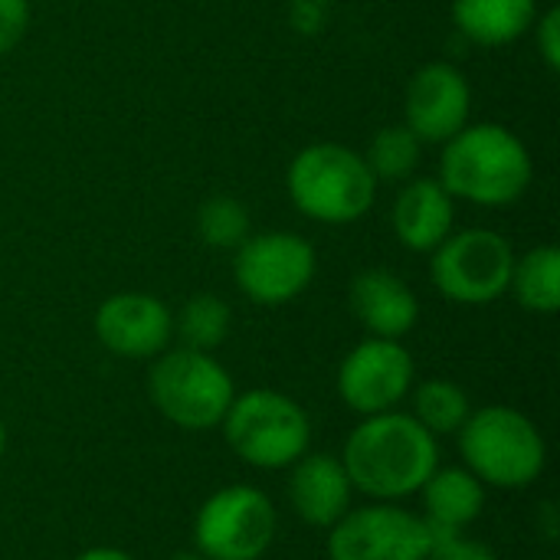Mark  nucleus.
Listing matches in <instances>:
<instances>
[{"label": "nucleus", "instance_id": "obj_4", "mask_svg": "<svg viewBox=\"0 0 560 560\" xmlns=\"http://www.w3.org/2000/svg\"><path fill=\"white\" fill-rule=\"evenodd\" d=\"M285 190L302 217L345 226L371 213L377 200V177L361 151L338 141H318L292 158Z\"/></svg>", "mask_w": 560, "mask_h": 560}, {"label": "nucleus", "instance_id": "obj_12", "mask_svg": "<svg viewBox=\"0 0 560 560\" xmlns=\"http://www.w3.org/2000/svg\"><path fill=\"white\" fill-rule=\"evenodd\" d=\"M98 345L125 361H154L174 341V312L148 292H115L92 318Z\"/></svg>", "mask_w": 560, "mask_h": 560}, {"label": "nucleus", "instance_id": "obj_25", "mask_svg": "<svg viewBox=\"0 0 560 560\" xmlns=\"http://www.w3.org/2000/svg\"><path fill=\"white\" fill-rule=\"evenodd\" d=\"M535 46L551 72L560 69V10L548 7L545 13L535 16Z\"/></svg>", "mask_w": 560, "mask_h": 560}, {"label": "nucleus", "instance_id": "obj_26", "mask_svg": "<svg viewBox=\"0 0 560 560\" xmlns=\"http://www.w3.org/2000/svg\"><path fill=\"white\" fill-rule=\"evenodd\" d=\"M30 26V0H0V56L10 52Z\"/></svg>", "mask_w": 560, "mask_h": 560}, {"label": "nucleus", "instance_id": "obj_10", "mask_svg": "<svg viewBox=\"0 0 560 560\" xmlns=\"http://www.w3.org/2000/svg\"><path fill=\"white\" fill-rule=\"evenodd\" d=\"M318 256L308 240L289 230L249 233L233 249V282L236 289L266 308L295 302L315 279Z\"/></svg>", "mask_w": 560, "mask_h": 560}, {"label": "nucleus", "instance_id": "obj_28", "mask_svg": "<svg viewBox=\"0 0 560 560\" xmlns=\"http://www.w3.org/2000/svg\"><path fill=\"white\" fill-rule=\"evenodd\" d=\"M7 443H10V433H7V423H3V417H0V459H3V453H7Z\"/></svg>", "mask_w": 560, "mask_h": 560}, {"label": "nucleus", "instance_id": "obj_3", "mask_svg": "<svg viewBox=\"0 0 560 560\" xmlns=\"http://www.w3.org/2000/svg\"><path fill=\"white\" fill-rule=\"evenodd\" d=\"M456 440L463 466L486 489L518 492L535 486L548 469L545 433L528 413L505 404L472 410Z\"/></svg>", "mask_w": 560, "mask_h": 560}, {"label": "nucleus", "instance_id": "obj_17", "mask_svg": "<svg viewBox=\"0 0 560 560\" xmlns=\"http://www.w3.org/2000/svg\"><path fill=\"white\" fill-rule=\"evenodd\" d=\"M420 515L433 528V535H459L482 518L486 486L466 466H436L423 482Z\"/></svg>", "mask_w": 560, "mask_h": 560}, {"label": "nucleus", "instance_id": "obj_2", "mask_svg": "<svg viewBox=\"0 0 560 560\" xmlns=\"http://www.w3.org/2000/svg\"><path fill=\"white\" fill-rule=\"evenodd\" d=\"M453 200L476 207H509L535 180V161L525 141L499 121L466 125L443 144L440 177Z\"/></svg>", "mask_w": 560, "mask_h": 560}, {"label": "nucleus", "instance_id": "obj_20", "mask_svg": "<svg viewBox=\"0 0 560 560\" xmlns=\"http://www.w3.org/2000/svg\"><path fill=\"white\" fill-rule=\"evenodd\" d=\"M410 400H413L410 417L427 433H433L436 440L456 436L463 430V423L469 420V413H472L469 394L459 384L446 381V377H430V381L413 384Z\"/></svg>", "mask_w": 560, "mask_h": 560}, {"label": "nucleus", "instance_id": "obj_16", "mask_svg": "<svg viewBox=\"0 0 560 560\" xmlns=\"http://www.w3.org/2000/svg\"><path fill=\"white\" fill-rule=\"evenodd\" d=\"M390 226L410 253H433L456 230V200L436 177H410L394 200Z\"/></svg>", "mask_w": 560, "mask_h": 560}, {"label": "nucleus", "instance_id": "obj_21", "mask_svg": "<svg viewBox=\"0 0 560 560\" xmlns=\"http://www.w3.org/2000/svg\"><path fill=\"white\" fill-rule=\"evenodd\" d=\"M230 328H233V312L213 292L190 295L174 315V338L180 341V348H194L207 354H213L230 338Z\"/></svg>", "mask_w": 560, "mask_h": 560}, {"label": "nucleus", "instance_id": "obj_18", "mask_svg": "<svg viewBox=\"0 0 560 560\" xmlns=\"http://www.w3.org/2000/svg\"><path fill=\"white\" fill-rule=\"evenodd\" d=\"M538 16V0H453L456 30L476 46H509L522 39Z\"/></svg>", "mask_w": 560, "mask_h": 560}, {"label": "nucleus", "instance_id": "obj_9", "mask_svg": "<svg viewBox=\"0 0 560 560\" xmlns=\"http://www.w3.org/2000/svg\"><path fill=\"white\" fill-rule=\"evenodd\" d=\"M433 528L400 502L351 505L325 538L328 560H427Z\"/></svg>", "mask_w": 560, "mask_h": 560}, {"label": "nucleus", "instance_id": "obj_6", "mask_svg": "<svg viewBox=\"0 0 560 560\" xmlns=\"http://www.w3.org/2000/svg\"><path fill=\"white\" fill-rule=\"evenodd\" d=\"M148 397L171 427L187 433H207L220 430L236 397V384L233 374L213 354L177 345L151 361Z\"/></svg>", "mask_w": 560, "mask_h": 560}, {"label": "nucleus", "instance_id": "obj_22", "mask_svg": "<svg viewBox=\"0 0 560 560\" xmlns=\"http://www.w3.org/2000/svg\"><path fill=\"white\" fill-rule=\"evenodd\" d=\"M420 154H423V141L407 128V125H387L381 128L368 151H364V161L371 167V174L381 180H410L413 171L420 167Z\"/></svg>", "mask_w": 560, "mask_h": 560}, {"label": "nucleus", "instance_id": "obj_13", "mask_svg": "<svg viewBox=\"0 0 560 560\" xmlns=\"http://www.w3.org/2000/svg\"><path fill=\"white\" fill-rule=\"evenodd\" d=\"M472 89L463 69L453 62L420 66L404 92V125L423 144H446L469 125Z\"/></svg>", "mask_w": 560, "mask_h": 560}, {"label": "nucleus", "instance_id": "obj_14", "mask_svg": "<svg viewBox=\"0 0 560 560\" xmlns=\"http://www.w3.org/2000/svg\"><path fill=\"white\" fill-rule=\"evenodd\" d=\"M285 472H289V479H285L289 509L308 528L328 532L351 509L354 486H351V479H348V472H345V466H341L338 456H331V453H312L308 450Z\"/></svg>", "mask_w": 560, "mask_h": 560}, {"label": "nucleus", "instance_id": "obj_27", "mask_svg": "<svg viewBox=\"0 0 560 560\" xmlns=\"http://www.w3.org/2000/svg\"><path fill=\"white\" fill-rule=\"evenodd\" d=\"M72 560H138L135 555L121 551V548H112V545H98V548H85L79 551Z\"/></svg>", "mask_w": 560, "mask_h": 560}, {"label": "nucleus", "instance_id": "obj_11", "mask_svg": "<svg viewBox=\"0 0 560 560\" xmlns=\"http://www.w3.org/2000/svg\"><path fill=\"white\" fill-rule=\"evenodd\" d=\"M413 384H417V364L413 354L404 348V341L371 338V335L345 354L335 377L341 404L358 417L400 410Z\"/></svg>", "mask_w": 560, "mask_h": 560}, {"label": "nucleus", "instance_id": "obj_5", "mask_svg": "<svg viewBox=\"0 0 560 560\" xmlns=\"http://www.w3.org/2000/svg\"><path fill=\"white\" fill-rule=\"evenodd\" d=\"M220 430L233 456L259 472H285L312 450L308 410L295 397L269 387L236 394Z\"/></svg>", "mask_w": 560, "mask_h": 560}, {"label": "nucleus", "instance_id": "obj_1", "mask_svg": "<svg viewBox=\"0 0 560 560\" xmlns=\"http://www.w3.org/2000/svg\"><path fill=\"white\" fill-rule=\"evenodd\" d=\"M338 459L354 492L371 502H404L417 495L440 466V440L410 413L390 410L361 417Z\"/></svg>", "mask_w": 560, "mask_h": 560}, {"label": "nucleus", "instance_id": "obj_7", "mask_svg": "<svg viewBox=\"0 0 560 560\" xmlns=\"http://www.w3.org/2000/svg\"><path fill=\"white\" fill-rule=\"evenodd\" d=\"M279 532L272 499L246 482H233L203 499L194 515V551L207 560H262Z\"/></svg>", "mask_w": 560, "mask_h": 560}, {"label": "nucleus", "instance_id": "obj_19", "mask_svg": "<svg viewBox=\"0 0 560 560\" xmlns=\"http://www.w3.org/2000/svg\"><path fill=\"white\" fill-rule=\"evenodd\" d=\"M509 292L532 315H555L560 308V249L535 246L515 256Z\"/></svg>", "mask_w": 560, "mask_h": 560}, {"label": "nucleus", "instance_id": "obj_29", "mask_svg": "<svg viewBox=\"0 0 560 560\" xmlns=\"http://www.w3.org/2000/svg\"><path fill=\"white\" fill-rule=\"evenodd\" d=\"M171 560H207L203 555H197V551H180V555H174Z\"/></svg>", "mask_w": 560, "mask_h": 560}, {"label": "nucleus", "instance_id": "obj_24", "mask_svg": "<svg viewBox=\"0 0 560 560\" xmlns=\"http://www.w3.org/2000/svg\"><path fill=\"white\" fill-rule=\"evenodd\" d=\"M427 560H499V558H495V551H492L489 545H482V541L469 538L466 532H459V535H436Z\"/></svg>", "mask_w": 560, "mask_h": 560}, {"label": "nucleus", "instance_id": "obj_8", "mask_svg": "<svg viewBox=\"0 0 560 560\" xmlns=\"http://www.w3.org/2000/svg\"><path fill=\"white\" fill-rule=\"evenodd\" d=\"M430 256V279L446 302L492 305L509 295L518 253L499 230L472 226L453 230Z\"/></svg>", "mask_w": 560, "mask_h": 560}, {"label": "nucleus", "instance_id": "obj_15", "mask_svg": "<svg viewBox=\"0 0 560 560\" xmlns=\"http://www.w3.org/2000/svg\"><path fill=\"white\" fill-rule=\"evenodd\" d=\"M348 302L354 318L364 325L371 338L404 341L420 322L417 292L390 269H364L354 276L348 289Z\"/></svg>", "mask_w": 560, "mask_h": 560}, {"label": "nucleus", "instance_id": "obj_23", "mask_svg": "<svg viewBox=\"0 0 560 560\" xmlns=\"http://www.w3.org/2000/svg\"><path fill=\"white\" fill-rule=\"evenodd\" d=\"M197 233L210 249H236L249 236V210L243 200L217 194L197 210Z\"/></svg>", "mask_w": 560, "mask_h": 560}]
</instances>
